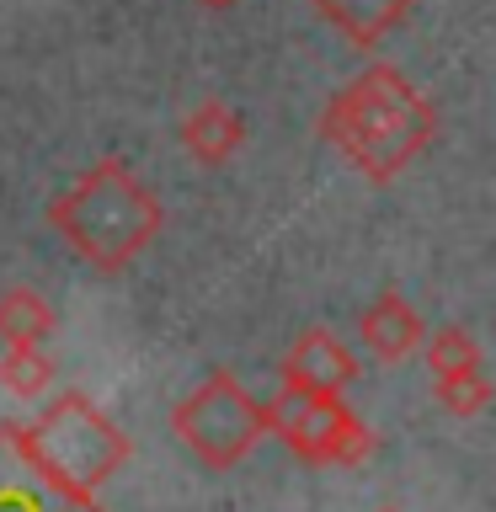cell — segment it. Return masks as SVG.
Masks as SVG:
<instances>
[{"instance_id":"cell-1","label":"cell","mask_w":496,"mask_h":512,"mask_svg":"<svg viewBox=\"0 0 496 512\" xmlns=\"http://www.w3.org/2000/svg\"><path fill=\"white\" fill-rule=\"evenodd\" d=\"M320 134L358 166L368 182H395L438 134V112L395 64H368L320 112Z\"/></svg>"},{"instance_id":"cell-2","label":"cell","mask_w":496,"mask_h":512,"mask_svg":"<svg viewBox=\"0 0 496 512\" xmlns=\"http://www.w3.org/2000/svg\"><path fill=\"white\" fill-rule=\"evenodd\" d=\"M48 224L80 262L96 272H118L160 235V198L128 171V160H96L75 187H64L48 203Z\"/></svg>"},{"instance_id":"cell-3","label":"cell","mask_w":496,"mask_h":512,"mask_svg":"<svg viewBox=\"0 0 496 512\" xmlns=\"http://www.w3.org/2000/svg\"><path fill=\"white\" fill-rule=\"evenodd\" d=\"M16 432H22L27 454L75 491L107 486L128 459V432L96 411L80 390H59L32 422H16Z\"/></svg>"},{"instance_id":"cell-4","label":"cell","mask_w":496,"mask_h":512,"mask_svg":"<svg viewBox=\"0 0 496 512\" xmlns=\"http://www.w3.org/2000/svg\"><path fill=\"white\" fill-rule=\"evenodd\" d=\"M171 432L182 438L187 454H198L208 470H230L267 438V416L246 395L235 374L214 368L198 390H187L171 411Z\"/></svg>"},{"instance_id":"cell-5","label":"cell","mask_w":496,"mask_h":512,"mask_svg":"<svg viewBox=\"0 0 496 512\" xmlns=\"http://www.w3.org/2000/svg\"><path fill=\"white\" fill-rule=\"evenodd\" d=\"M267 432L283 438L304 464H363L374 454L368 427L342 406V395H299L278 390L272 406H262Z\"/></svg>"},{"instance_id":"cell-6","label":"cell","mask_w":496,"mask_h":512,"mask_svg":"<svg viewBox=\"0 0 496 512\" xmlns=\"http://www.w3.org/2000/svg\"><path fill=\"white\" fill-rule=\"evenodd\" d=\"M0 512H107L96 491H75L54 480L27 454L16 422L0 427Z\"/></svg>"},{"instance_id":"cell-7","label":"cell","mask_w":496,"mask_h":512,"mask_svg":"<svg viewBox=\"0 0 496 512\" xmlns=\"http://www.w3.org/2000/svg\"><path fill=\"white\" fill-rule=\"evenodd\" d=\"M352 379H358V358H352V347H342V336H331L326 326H310L294 336V347L283 358V390L342 395Z\"/></svg>"},{"instance_id":"cell-8","label":"cell","mask_w":496,"mask_h":512,"mask_svg":"<svg viewBox=\"0 0 496 512\" xmlns=\"http://www.w3.org/2000/svg\"><path fill=\"white\" fill-rule=\"evenodd\" d=\"M411 6L416 0H315V16L331 32H342L352 48H374L411 22Z\"/></svg>"},{"instance_id":"cell-9","label":"cell","mask_w":496,"mask_h":512,"mask_svg":"<svg viewBox=\"0 0 496 512\" xmlns=\"http://www.w3.org/2000/svg\"><path fill=\"white\" fill-rule=\"evenodd\" d=\"M358 336L379 363H400V358H411V352L422 347L427 331H422V315H416L400 294H379L358 315Z\"/></svg>"},{"instance_id":"cell-10","label":"cell","mask_w":496,"mask_h":512,"mask_svg":"<svg viewBox=\"0 0 496 512\" xmlns=\"http://www.w3.org/2000/svg\"><path fill=\"white\" fill-rule=\"evenodd\" d=\"M182 144H187L192 160H203V166H224V160L246 144V118H240L230 102L208 96V102H198L182 118Z\"/></svg>"},{"instance_id":"cell-11","label":"cell","mask_w":496,"mask_h":512,"mask_svg":"<svg viewBox=\"0 0 496 512\" xmlns=\"http://www.w3.org/2000/svg\"><path fill=\"white\" fill-rule=\"evenodd\" d=\"M54 336V304L38 288H6L0 294V342H48Z\"/></svg>"},{"instance_id":"cell-12","label":"cell","mask_w":496,"mask_h":512,"mask_svg":"<svg viewBox=\"0 0 496 512\" xmlns=\"http://www.w3.org/2000/svg\"><path fill=\"white\" fill-rule=\"evenodd\" d=\"M54 358L43 352V342H16L0 352V390L16 400H38L48 384H54Z\"/></svg>"},{"instance_id":"cell-13","label":"cell","mask_w":496,"mask_h":512,"mask_svg":"<svg viewBox=\"0 0 496 512\" xmlns=\"http://www.w3.org/2000/svg\"><path fill=\"white\" fill-rule=\"evenodd\" d=\"M422 352H427V368H432L438 379H448V374H470V368L486 363V352H480L475 331H464V326H443V331L422 336Z\"/></svg>"},{"instance_id":"cell-14","label":"cell","mask_w":496,"mask_h":512,"mask_svg":"<svg viewBox=\"0 0 496 512\" xmlns=\"http://www.w3.org/2000/svg\"><path fill=\"white\" fill-rule=\"evenodd\" d=\"M438 406L448 416H480L491 406V379L486 368H470V374H448L438 379Z\"/></svg>"},{"instance_id":"cell-15","label":"cell","mask_w":496,"mask_h":512,"mask_svg":"<svg viewBox=\"0 0 496 512\" xmlns=\"http://www.w3.org/2000/svg\"><path fill=\"white\" fill-rule=\"evenodd\" d=\"M203 11H230V6H240V0H198Z\"/></svg>"},{"instance_id":"cell-16","label":"cell","mask_w":496,"mask_h":512,"mask_svg":"<svg viewBox=\"0 0 496 512\" xmlns=\"http://www.w3.org/2000/svg\"><path fill=\"white\" fill-rule=\"evenodd\" d=\"M384 512H395V507H384Z\"/></svg>"}]
</instances>
